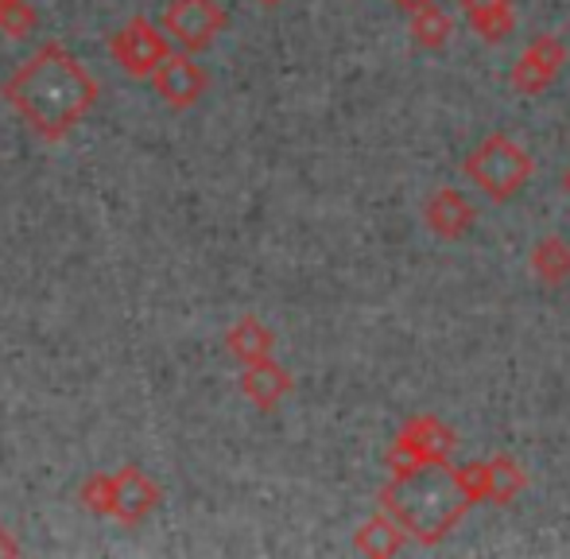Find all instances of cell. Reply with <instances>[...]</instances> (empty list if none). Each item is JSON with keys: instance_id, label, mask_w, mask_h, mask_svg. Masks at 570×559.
Wrapping results in <instances>:
<instances>
[{"instance_id": "obj_11", "label": "cell", "mask_w": 570, "mask_h": 559, "mask_svg": "<svg viewBox=\"0 0 570 559\" xmlns=\"http://www.w3.org/2000/svg\"><path fill=\"white\" fill-rule=\"evenodd\" d=\"M428 222L431 229H435L439 237H446V242H458V237L470 234L473 226V206L465 203L458 190H435L428 203Z\"/></svg>"}, {"instance_id": "obj_4", "label": "cell", "mask_w": 570, "mask_h": 559, "mask_svg": "<svg viewBox=\"0 0 570 559\" xmlns=\"http://www.w3.org/2000/svg\"><path fill=\"white\" fill-rule=\"evenodd\" d=\"M229 16L218 0H171L164 8V36L175 39V47L187 55H198L226 31Z\"/></svg>"}, {"instance_id": "obj_19", "label": "cell", "mask_w": 570, "mask_h": 559, "mask_svg": "<svg viewBox=\"0 0 570 559\" xmlns=\"http://www.w3.org/2000/svg\"><path fill=\"white\" fill-rule=\"evenodd\" d=\"M78 501H82L90 513L106 517V506H109V474H98L94 470L90 478H86L82 486H78Z\"/></svg>"}, {"instance_id": "obj_15", "label": "cell", "mask_w": 570, "mask_h": 559, "mask_svg": "<svg viewBox=\"0 0 570 559\" xmlns=\"http://www.w3.org/2000/svg\"><path fill=\"white\" fill-rule=\"evenodd\" d=\"M532 268H535V276H540L543 284L559 287L570 276V245L559 242V237L540 242V245H535V253H532Z\"/></svg>"}, {"instance_id": "obj_24", "label": "cell", "mask_w": 570, "mask_h": 559, "mask_svg": "<svg viewBox=\"0 0 570 559\" xmlns=\"http://www.w3.org/2000/svg\"><path fill=\"white\" fill-rule=\"evenodd\" d=\"M0 4H4V0H0Z\"/></svg>"}, {"instance_id": "obj_5", "label": "cell", "mask_w": 570, "mask_h": 559, "mask_svg": "<svg viewBox=\"0 0 570 559\" xmlns=\"http://www.w3.org/2000/svg\"><path fill=\"white\" fill-rule=\"evenodd\" d=\"M167 51H171L167 36L151 20H144V16H132V20H128L125 28L109 39V55H114V62L125 70L128 78H136V82L151 78V70L159 67V59H164Z\"/></svg>"}, {"instance_id": "obj_9", "label": "cell", "mask_w": 570, "mask_h": 559, "mask_svg": "<svg viewBox=\"0 0 570 559\" xmlns=\"http://www.w3.org/2000/svg\"><path fill=\"white\" fill-rule=\"evenodd\" d=\"M563 62H567L563 43H559L556 36H540L524 51L520 67L512 70V86H517V90H524V94H540L543 86L559 75V67H563Z\"/></svg>"}, {"instance_id": "obj_20", "label": "cell", "mask_w": 570, "mask_h": 559, "mask_svg": "<svg viewBox=\"0 0 570 559\" xmlns=\"http://www.w3.org/2000/svg\"><path fill=\"white\" fill-rule=\"evenodd\" d=\"M20 552H23V548L16 545V537H12V532L4 529V524H0V559H4V556H8V559H16V556H20Z\"/></svg>"}, {"instance_id": "obj_12", "label": "cell", "mask_w": 570, "mask_h": 559, "mask_svg": "<svg viewBox=\"0 0 570 559\" xmlns=\"http://www.w3.org/2000/svg\"><path fill=\"white\" fill-rule=\"evenodd\" d=\"M272 346H276V334H272L256 315H240L226 331V350L240 365H253V362L272 357Z\"/></svg>"}, {"instance_id": "obj_18", "label": "cell", "mask_w": 570, "mask_h": 559, "mask_svg": "<svg viewBox=\"0 0 570 559\" xmlns=\"http://www.w3.org/2000/svg\"><path fill=\"white\" fill-rule=\"evenodd\" d=\"M36 23H39V16L28 0H4V4H0V31H4L8 39H28L31 31H36Z\"/></svg>"}, {"instance_id": "obj_17", "label": "cell", "mask_w": 570, "mask_h": 559, "mask_svg": "<svg viewBox=\"0 0 570 559\" xmlns=\"http://www.w3.org/2000/svg\"><path fill=\"white\" fill-rule=\"evenodd\" d=\"M451 31H454L451 16L439 12L435 4L420 8V12H415V20H412V36H415V43L428 47V51H439V47H443L446 39H451Z\"/></svg>"}, {"instance_id": "obj_2", "label": "cell", "mask_w": 570, "mask_h": 559, "mask_svg": "<svg viewBox=\"0 0 570 559\" xmlns=\"http://www.w3.org/2000/svg\"><path fill=\"white\" fill-rule=\"evenodd\" d=\"M381 506L404 529V537L435 545L462 521L473 498L462 474L446 470V462H420L404 474H392V482L381 493Z\"/></svg>"}, {"instance_id": "obj_1", "label": "cell", "mask_w": 570, "mask_h": 559, "mask_svg": "<svg viewBox=\"0 0 570 559\" xmlns=\"http://www.w3.org/2000/svg\"><path fill=\"white\" fill-rule=\"evenodd\" d=\"M98 82L82 67L75 51L62 43H47L0 86V98L20 114V121L39 140L59 144L70 129H78L86 114L98 106Z\"/></svg>"}, {"instance_id": "obj_10", "label": "cell", "mask_w": 570, "mask_h": 559, "mask_svg": "<svg viewBox=\"0 0 570 559\" xmlns=\"http://www.w3.org/2000/svg\"><path fill=\"white\" fill-rule=\"evenodd\" d=\"M292 385H295L292 373H287L284 365L272 362V357L245 365V373H240V393H245L248 401H253L256 409H264V412L276 409V404L292 393Z\"/></svg>"}, {"instance_id": "obj_13", "label": "cell", "mask_w": 570, "mask_h": 559, "mask_svg": "<svg viewBox=\"0 0 570 559\" xmlns=\"http://www.w3.org/2000/svg\"><path fill=\"white\" fill-rule=\"evenodd\" d=\"M465 16H470V23L481 31V39H489V43H501L504 36L512 31V0H462Z\"/></svg>"}, {"instance_id": "obj_6", "label": "cell", "mask_w": 570, "mask_h": 559, "mask_svg": "<svg viewBox=\"0 0 570 559\" xmlns=\"http://www.w3.org/2000/svg\"><path fill=\"white\" fill-rule=\"evenodd\" d=\"M454 451V435L443 428L435 416L412 420L392 443V474H404V470L420 467V462H446V454Z\"/></svg>"}, {"instance_id": "obj_21", "label": "cell", "mask_w": 570, "mask_h": 559, "mask_svg": "<svg viewBox=\"0 0 570 559\" xmlns=\"http://www.w3.org/2000/svg\"><path fill=\"white\" fill-rule=\"evenodd\" d=\"M392 4H400V8H407V12H420V8H428V4H435V0H392Z\"/></svg>"}, {"instance_id": "obj_14", "label": "cell", "mask_w": 570, "mask_h": 559, "mask_svg": "<svg viewBox=\"0 0 570 559\" xmlns=\"http://www.w3.org/2000/svg\"><path fill=\"white\" fill-rule=\"evenodd\" d=\"M357 548H361V552H368V556H392V552H400V548H404V529H400L389 513L373 517V521L357 529Z\"/></svg>"}, {"instance_id": "obj_22", "label": "cell", "mask_w": 570, "mask_h": 559, "mask_svg": "<svg viewBox=\"0 0 570 559\" xmlns=\"http://www.w3.org/2000/svg\"><path fill=\"white\" fill-rule=\"evenodd\" d=\"M261 4H268V8H276V4H279V0H261Z\"/></svg>"}, {"instance_id": "obj_3", "label": "cell", "mask_w": 570, "mask_h": 559, "mask_svg": "<svg viewBox=\"0 0 570 559\" xmlns=\"http://www.w3.org/2000/svg\"><path fill=\"white\" fill-rule=\"evenodd\" d=\"M465 175H470L493 203H504V198L517 195V190L532 179V156H528L520 144H512L504 133H493L485 144H478V148L470 151Z\"/></svg>"}, {"instance_id": "obj_8", "label": "cell", "mask_w": 570, "mask_h": 559, "mask_svg": "<svg viewBox=\"0 0 570 559\" xmlns=\"http://www.w3.org/2000/svg\"><path fill=\"white\" fill-rule=\"evenodd\" d=\"M151 86H156V98L164 101V106L190 109L206 94L210 78H206V70L198 67L187 51H167L164 59H159V67L151 70Z\"/></svg>"}, {"instance_id": "obj_16", "label": "cell", "mask_w": 570, "mask_h": 559, "mask_svg": "<svg viewBox=\"0 0 570 559\" xmlns=\"http://www.w3.org/2000/svg\"><path fill=\"white\" fill-rule=\"evenodd\" d=\"M485 478H489V501H497V506H509L512 498L520 493V486H524V474H520V467L512 459H493L485 462Z\"/></svg>"}, {"instance_id": "obj_7", "label": "cell", "mask_w": 570, "mask_h": 559, "mask_svg": "<svg viewBox=\"0 0 570 559\" xmlns=\"http://www.w3.org/2000/svg\"><path fill=\"white\" fill-rule=\"evenodd\" d=\"M159 486L144 474L140 467H120L117 474H109V506L106 517H114L117 524H140L151 517V509L159 506Z\"/></svg>"}, {"instance_id": "obj_23", "label": "cell", "mask_w": 570, "mask_h": 559, "mask_svg": "<svg viewBox=\"0 0 570 559\" xmlns=\"http://www.w3.org/2000/svg\"><path fill=\"white\" fill-rule=\"evenodd\" d=\"M567 190H570V167H567Z\"/></svg>"}]
</instances>
